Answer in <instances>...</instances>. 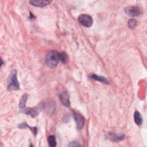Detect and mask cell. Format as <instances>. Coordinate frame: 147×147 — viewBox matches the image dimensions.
I'll return each mask as SVG.
<instances>
[{"mask_svg":"<svg viewBox=\"0 0 147 147\" xmlns=\"http://www.w3.org/2000/svg\"><path fill=\"white\" fill-rule=\"evenodd\" d=\"M45 61L49 67L53 68L57 65L60 61V53L56 51L52 50L46 55Z\"/></svg>","mask_w":147,"mask_h":147,"instance_id":"cell-1","label":"cell"},{"mask_svg":"<svg viewBox=\"0 0 147 147\" xmlns=\"http://www.w3.org/2000/svg\"><path fill=\"white\" fill-rule=\"evenodd\" d=\"M19 88L20 84L17 80V71L16 69H13L11 71L7 79V89L9 91H12L18 90Z\"/></svg>","mask_w":147,"mask_h":147,"instance_id":"cell-2","label":"cell"},{"mask_svg":"<svg viewBox=\"0 0 147 147\" xmlns=\"http://www.w3.org/2000/svg\"><path fill=\"white\" fill-rule=\"evenodd\" d=\"M44 105L43 103H41L39 105H38L37 106L34 107L33 108L31 107H26V106L23 107L22 108L20 109V110L24 114L30 115L32 117H36L40 111L44 108Z\"/></svg>","mask_w":147,"mask_h":147,"instance_id":"cell-3","label":"cell"},{"mask_svg":"<svg viewBox=\"0 0 147 147\" xmlns=\"http://www.w3.org/2000/svg\"><path fill=\"white\" fill-rule=\"evenodd\" d=\"M78 21L79 23L87 28L90 27L93 23L92 17L88 14H80L78 17Z\"/></svg>","mask_w":147,"mask_h":147,"instance_id":"cell-4","label":"cell"},{"mask_svg":"<svg viewBox=\"0 0 147 147\" xmlns=\"http://www.w3.org/2000/svg\"><path fill=\"white\" fill-rule=\"evenodd\" d=\"M125 13L130 17H136L141 13V9L137 6H127L124 10Z\"/></svg>","mask_w":147,"mask_h":147,"instance_id":"cell-5","label":"cell"},{"mask_svg":"<svg viewBox=\"0 0 147 147\" xmlns=\"http://www.w3.org/2000/svg\"><path fill=\"white\" fill-rule=\"evenodd\" d=\"M59 98L63 105L67 107H69L70 106L69 95L67 91L61 92L59 95Z\"/></svg>","mask_w":147,"mask_h":147,"instance_id":"cell-6","label":"cell"},{"mask_svg":"<svg viewBox=\"0 0 147 147\" xmlns=\"http://www.w3.org/2000/svg\"><path fill=\"white\" fill-rule=\"evenodd\" d=\"M73 117L76 122L77 129L79 130L82 129L84 126V122H85L84 117L82 116L80 114L78 113H74L73 114Z\"/></svg>","mask_w":147,"mask_h":147,"instance_id":"cell-7","label":"cell"},{"mask_svg":"<svg viewBox=\"0 0 147 147\" xmlns=\"http://www.w3.org/2000/svg\"><path fill=\"white\" fill-rule=\"evenodd\" d=\"M107 137L110 140L114 142H118L122 141L125 138V135L123 134H118L115 133H109L107 134Z\"/></svg>","mask_w":147,"mask_h":147,"instance_id":"cell-8","label":"cell"},{"mask_svg":"<svg viewBox=\"0 0 147 147\" xmlns=\"http://www.w3.org/2000/svg\"><path fill=\"white\" fill-rule=\"evenodd\" d=\"M51 2V1H46V0H33V1H30L29 3L36 7H44L46 5H49Z\"/></svg>","mask_w":147,"mask_h":147,"instance_id":"cell-9","label":"cell"},{"mask_svg":"<svg viewBox=\"0 0 147 147\" xmlns=\"http://www.w3.org/2000/svg\"><path fill=\"white\" fill-rule=\"evenodd\" d=\"M90 78L92 79H94V80H97V81H99L100 82H102L104 84H109V80L105 77L103 76H99V75H97L96 74H91L90 75Z\"/></svg>","mask_w":147,"mask_h":147,"instance_id":"cell-10","label":"cell"},{"mask_svg":"<svg viewBox=\"0 0 147 147\" xmlns=\"http://www.w3.org/2000/svg\"><path fill=\"white\" fill-rule=\"evenodd\" d=\"M18 127L20 129H24V128H26V127H28L30 129V130L32 131L33 134H34V136H35L36 134H37V128L36 127H30L29 126L27 123H20L18 125Z\"/></svg>","mask_w":147,"mask_h":147,"instance_id":"cell-11","label":"cell"},{"mask_svg":"<svg viewBox=\"0 0 147 147\" xmlns=\"http://www.w3.org/2000/svg\"><path fill=\"white\" fill-rule=\"evenodd\" d=\"M134 119L137 125H141L142 123V118L140 113L137 111H136L134 113Z\"/></svg>","mask_w":147,"mask_h":147,"instance_id":"cell-12","label":"cell"},{"mask_svg":"<svg viewBox=\"0 0 147 147\" xmlns=\"http://www.w3.org/2000/svg\"><path fill=\"white\" fill-rule=\"evenodd\" d=\"M48 144L51 147H55L56 146V141L55 137L53 135L49 136L48 137Z\"/></svg>","mask_w":147,"mask_h":147,"instance_id":"cell-13","label":"cell"},{"mask_svg":"<svg viewBox=\"0 0 147 147\" xmlns=\"http://www.w3.org/2000/svg\"><path fill=\"white\" fill-rule=\"evenodd\" d=\"M27 100H28V95L25 94L22 95L21 99H20V104H19L20 109L22 108L23 107L25 106V104H26Z\"/></svg>","mask_w":147,"mask_h":147,"instance_id":"cell-14","label":"cell"},{"mask_svg":"<svg viewBox=\"0 0 147 147\" xmlns=\"http://www.w3.org/2000/svg\"><path fill=\"white\" fill-rule=\"evenodd\" d=\"M60 60L64 64L67 63L68 61V56L65 52H63L60 53Z\"/></svg>","mask_w":147,"mask_h":147,"instance_id":"cell-15","label":"cell"},{"mask_svg":"<svg viewBox=\"0 0 147 147\" xmlns=\"http://www.w3.org/2000/svg\"><path fill=\"white\" fill-rule=\"evenodd\" d=\"M137 25V20L135 18H131L128 21V26L130 28H134Z\"/></svg>","mask_w":147,"mask_h":147,"instance_id":"cell-16","label":"cell"},{"mask_svg":"<svg viewBox=\"0 0 147 147\" xmlns=\"http://www.w3.org/2000/svg\"><path fill=\"white\" fill-rule=\"evenodd\" d=\"M80 145L79 144L78 142H71L70 144L68 145V146H80Z\"/></svg>","mask_w":147,"mask_h":147,"instance_id":"cell-17","label":"cell"}]
</instances>
